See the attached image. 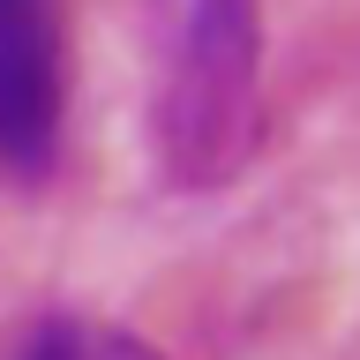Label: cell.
I'll use <instances>...</instances> for the list:
<instances>
[{
	"label": "cell",
	"mask_w": 360,
	"mask_h": 360,
	"mask_svg": "<svg viewBox=\"0 0 360 360\" xmlns=\"http://www.w3.org/2000/svg\"><path fill=\"white\" fill-rule=\"evenodd\" d=\"M263 135V0H150V150L173 188H225Z\"/></svg>",
	"instance_id": "cell-1"
},
{
	"label": "cell",
	"mask_w": 360,
	"mask_h": 360,
	"mask_svg": "<svg viewBox=\"0 0 360 360\" xmlns=\"http://www.w3.org/2000/svg\"><path fill=\"white\" fill-rule=\"evenodd\" d=\"M15 360H83V330L68 323V315H45L38 330L22 338V353Z\"/></svg>",
	"instance_id": "cell-3"
},
{
	"label": "cell",
	"mask_w": 360,
	"mask_h": 360,
	"mask_svg": "<svg viewBox=\"0 0 360 360\" xmlns=\"http://www.w3.org/2000/svg\"><path fill=\"white\" fill-rule=\"evenodd\" d=\"M105 360H165V353H158L150 338H112V345H105Z\"/></svg>",
	"instance_id": "cell-4"
},
{
	"label": "cell",
	"mask_w": 360,
	"mask_h": 360,
	"mask_svg": "<svg viewBox=\"0 0 360 360\" xmlns=\"http://www.w3.org/2000/svg\"><path fill=\"white\" fill-rule=\"evenodd\" d=\"M68 120V22L60 0H0V165L45 180Z\"/></svg>",
	"instance_id": "cell-2"
}]
</instances>
